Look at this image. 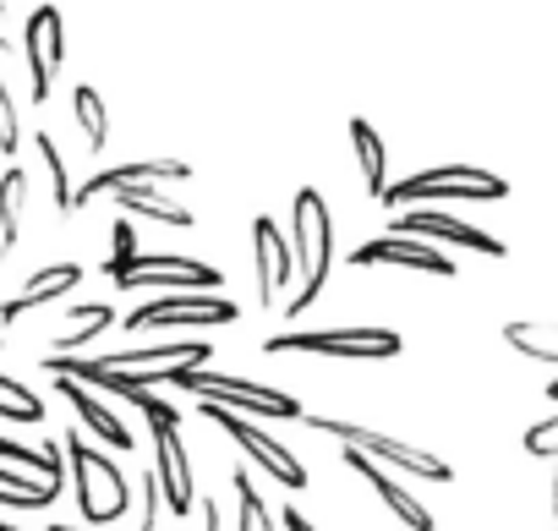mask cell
I'll return each mask as SVG.
<instances>
[{
    "label": "cell",
    "instance_id": "cell-1",
    "mask_svg": "<svg viewBox=\"0 0 558 531\" xmlns=\"http://www.w3.org/2000/svg\"><path fill=\"white\" fill-rule=\"evenodd\" d=\"M329 263H335V225H329V203L318 186H302L296 203H291V269L302 275V291L291 297V318L302 307L318 302L324 280H329Z\"/></svg>",
    "mask_w": 558,
    "mask_h": 531
},
{
    "label": "cell",
    "instance_id": "cell-2",
    "mask_svg": "<svg viewBox=\"0 0 558 531\" xmlns=\"http://www.w3.org/2000/svg\"><path fill=\"white\" fill-rule=\"evenodd\" d=\"M159 384H175V389H192L203 400H219L230 411H252V417H274V422H291L302 417L296 395H279L268 384H252V378H230V373H214L208 362H181V367H165Z\"/></svg>",
    "mask_w": 558,
    "mask_h": 531
},
{
    "label": "cell",
    "instance_id": "cell-3",
    "mask_svg": "<svg viewBox=\"0 0 558 531\" xmlns=\"http://www.w3.org/2000/svg\"><path fill=\"white\" fill-rule=\"evenodd\" d=\"M61 455H66V471L77 476V515L88 526H116L126 515V476H121V466L110 455H99L94 444H83L77 433L61 444Z\"/></svg>",
    "mask_w": 558,
    "mask_h": 531
},
{
    "label": "cell",
    "instance_id": "cell-4",
    "mask_svg": "<svg viewBox=\"0 0 558 531\" xmlns=\"http://www.w3.org/2000/svg\"><path fill=\"white\" fill-rule=\"evenodd\" d=\"M395 329H296V335H268V357H335V362H389L400 357Z\"/></svg>",
    "mask_w": 558,
    "mask_h": 531
},
{
    "label": "cell",
    "instance_id": "cell-5",
    "mask_svg": "<svg viewBox=\"0 0 558 531\" xmlns=\"http://www.w3.org/2000/svg\"><path fill=\"white\" fill-rule=\"evenodd\" d=\"M509 186H504V176H493V170H471V165H433V170H416V176H405V181H384V203H471V197H482V203H498Z\"/></svg>",
    "mask_w": 558,
    "mask_h": 531
},
{
    "label": "cell",
    "instance_id": "cell-6",
    "mask_svg": "<svg viewBox=\"0 0 558 531\" xmlns=\"http://www.w3.org/2000/svg\"><path fill=\"white\" fill-rule=\"evenodd\" d=\"M307 427H313V433H329V438H340V444H356V449L373 455L378 466H395V471H411V476H427V482H454V466H444L438 455L411 449V444H400V438H389V433H378V427L335 422V417H307Z\"/></svg>",
    "mask_w": 558,
    "mask_h": 531
},
{
    "label": "cell",
    "instance_id": "cell-7",
    "mask_svg": "<svg viewBox=\"0 0 558 531\" xmlns=\"http://www.w3.org/2000/svg\"><path fill=\"white\" fill-rule=\"evenodd\" d=\"M110 280L121 291H219L225 275L214 263L197 257H159V252H132L126 263H116Z\"/></svg>",
    "mask_w": 558,
    "mask_h": 531
},
{
    "label": "cell",
    "instance_id": "cell-8",
    "mask_svg": "<svg viewBox=\"0 0 558 531\" xmlns=\"http://www.w3.org/2000/svg\"><path fill=\"white\" fill-rule=\"evenodd\" d=\"M148 427H154V476H159V487H165V509H170V515H186V509L197 504V482H192V455H186L175 406L148 411Z\"/></svg>",
    "mask_w": 558,
    "mask_h": 531
},
{
    "label": "cell",
    "instance_id": "cell-9",
    "mask_svg": "<svg viewBox=\"0 0 558 531\" xmlns=\"http://www.w3.org/2000/svg\"><path fill=\"white\" fill-rule=\"evenodd\" d=\"M203 422H219V427H225V433H230V438H235V444H241V449H246L268 476H279L291 493H302V487H307V466H302L286 444H279L274 433H263L257 422H246L241 411H230V406H219V400H203Z\"/></svg>",
    "mask_w": 558,
    "mask_h": 531
},
{
    "label": "cell",
    "instance_id": "cell-10",
    "mask_svg": "<svg viewBox=\"0 0 558 531\" xmlns=\"http://www.w3.org/2000/svg\"><path fill=\"white\" fill-rule=\"evenodd\" d=\"M235 318H241V307L214 297V291H175V297L137 307L126 318V329L132 335H143V329H208V324H235Z\"/></svg>",
    "mask_w": 558,
    "mask_h": 531
},
{
    "label": "cell",
    "instance_id": "cell-11",
    "mask_svg": "<svg viewBox=\"0 0 558 531\" xmlns=\"http://www.w3.org/2000/svg\"><path fill=\"white\" fill-rule=\"evenodd\" d=\"M351 263L356 269H416V275H438V280L454 275V257L444 246H433L427 236H411V230H389V236L356 246Z\"/></svg>",
    "mask_w": 558,
    "mask_h": 531
},
{
    "label": "cell",
    "instance_id": "cell-12",
    "mask_svg": "<svg viewBox=\"0 0 558 531\" xmlns=\"http://www.w3.org/2000/svg\"><path fill=\"white\" fill-rule=\"evenodd\" d=\"M23 56H28V72H34V99H50L56 72H61V61H66V28H61V12H56V7H39V12L28 17Z\"/></svg>",
    "mask_w": 558,
    "mask_h": 531
},
{
    "label": "cell",
    "instance_id": "cell-13",
    "mask_svg": "<svg viewBox=\"0 0 558 531\" xmlns=\"http://www.w3.org/2000/svg\"><path fill=\"white\" fill-rule=\"evenodd\" d=\"M252 257H257V302L274 307L296 269H291V241H286V230H279L268 214L252 219Z\"/></svg>",
    "mask_w": 558,
    "mask_h": 531
},
{
    "label": "cell",
    "instance_id": "cell-14",
    "mask_svg": "<svg viewBox=\"0 0 558 531\" xmlns=\"http://www.w3.org/2000/svg\"><path fill=\"white\" fill-rule=\"evenodd\" d=\"M395 230H411V236H427V241H449V246H471L482 257H509V246L498 236H487V230H476V225H465L454 214H438V208H411V214H400Z\"/></svg>",
    "mask_w": 558,
    "mask_h": 531
},
{
    "label": "cell",
    "instance_id": "cell-15",
    "mask_svg": "<svg viewBox=\"0 0 558 531\" xmlns=\"http://www.w3.org/2000/svg\"><path fill=\"white\" fill-rule=\"evenodd\" d=\"M50 378H56V395H66V400H72V411L83 417V427H88L94 438H105V444H110V449H121V455L132 449V427H126V422H121V417H116V411H110V406H105L83 378H72V373H50Z\"/></svg>",
    "mask_w": 558,
    "mask_h": 531
},
{
    "label": "cell",
    "instance_id": "cell-16",
    "mask_svg": "<svg viewBox=\"0 0 558 531\" xmlns=\"http://www.w3.org/2000/svg\"><path fill=\"white\" fill-rule=\"evenodd\" d=\"M345 466H351L362 482H373V493L384 498V509H395L400 526H411V531H433V526H438V520H433V515H427V509H422V504H416V498H411V493H405V487H400L373 455H362L356 444H345Z\"/></svg>",
    "mask_w": 558,
    "mask_h": 531
},
{
    "label": "cell",
    "instance_id": "cell-17",
    "mask_svg": "<svg viewBox=\"0 0 558 531\" xmlns=\"http://www.w3.org/2000/svg\"><path fill=\"white\" fill-rule=\"evenodd\" d=\"M121 181H192V165L186 159H132V165H105L99 176H88L77 192H72V208H83V203H94L99 192H110V186H121Z\"/></svg>",
    "mask_w": 558,
    "mask_h": 531
},
{
    "label": "cell",
    "instance_id": "cell-18",
    "mask_svg": "<svg viewBox=\"0 0 558 531\" xmlns=\"http://www.w3.org/2000/svg\"><path fill=\"white\" fill-rule=\"evenodd\" d=\"M83 286V263H50V269H39L7 307H0V324H17L23 313H34V307H50V302H61L66 291H77Z\"/></svg>",
    "mask_w": 558,
    "mask_h": 531
},
{
    "label": "cell",
    "instance_id": "cell-19",
    "mask_svg": "<svg viewBox=\"0 0 558 531\" xmlns=\"http://www.w3.org/2000/svg\"><path fill=\"white\" fill-rule=\"evenodd\" d=\"M99 197H116V208L148 214V219L175 225V230H186V225H192V208H186V203H170L165 192H154V181H121V186H110V192H99Z\"/></svg>",
    "mask_w": 558,
    "mask_h": 531
},
{
    "label": "cell",
    "instance_id": "cell-20",
    "mask_svg": "<svg viewBox=\"0 0 558 531\" xmlns=\"http://www.w3.org/2000/svg\"><path fill=\"white\" fill-rule=\"evenodd\" d=\"M61 498V482L39 476L34 471H12V466H0V509H50Z\"/></svg>",
    "mask_w": 558,
    "mask_h": 531
},
{
    "label": "cell",
    "instance_id": "cell-21",
    "mask_svg": "<svg viewBox=\"0 0 558 531\" xmlns=\"http://www.w3.org/2000/svg\"><path fill=\"white\" fill-rule=\"evenodd\" d=\"M351 143H356V165H362V186H367V197H378L384 192V176H389V154H384V137L356 116L351 121Z\"/></svg>",
    "mask_w": 558,
    "mask_h": 531
},
{
    "label": "cell",
    "instance_id": "cell-22",
    "mask_svg": "<svg viewBox=\"0 0 558 531\" xmlns=\"http://www.w3.org/2000/svg\"><path fill=\"white\" fill-rule=\"evenodd\" d=\"M23 214H28V176L23 170H7V176H0V252L17 246Z\"/></svg>",
    "mask_w": 558,
    "mask_h": 531
},
{
    "label": "cell",
    "instance_id": "cell-23",
    "mask_svg": "<svg viewBox=\"0 0 558 531\" xmlns=\"http://www.w3.org/2000/svg\"><path fill=\"white\" fill-rule=\"evenodd\" d=\"M72 116H77V126H83L88 148H105V137H110V116H105V99H99V88L77 83V88H72Z\"/></svg>",
    "mask_w": 558,
    "mask_h": 531
},
{
    "label": "cell",
    "instance_id": "cell-24",
    "mask_svg": "<svg viewBox=\"0 0 558 531\" xmlns=\"http://www.w3.org/2000/svg\"><path fill=\"white\" fill-rule=\"evenodd\" d=\"M110 307L105 302H88V307H72L66 313V335H56V351H77L83 340H94V335H105L110 329Z\"/></svg>",
    "mask_w": 558,
    "mask_h": 531
},
{
    "label": "cell",
    "instance_id": "cell-25",
    "mask_svg": "<svg viewBox=\"0 0 558 531\" xmlns=\"http://www.w3.org/2000/svg\"><path fill=\"white\" fill-rule=\"evenodd\" d=\"M0 422H45V400L12 373H0Z\"/></svg>",
    "mask_w": 558,
    "mask_h": 531
},
{
    "label": "cell",
    "instance_id": "cell-26",
    "mask_svg": "<svg viewBox=\"0 0 558 531\" xmlns=\"http://www.w3.org/2000/svg\"><path fill=\"white\" fill-rule=\"evenodd\" d=\"M504 340H509V351H520L531 362H558V335L547 324H504Z\"/></svg>",
    "mask_w": 558,
    "mask_h": 531
},
{
    "label": "cell",
    "instance_id": "cell-27",
    "mask_svg": "<svg viewBox=\"0 0 558 531\" xmlns=\"http://www.w3.org/2000/svg\"><path fill=\"white\" fill-rule=\"evenodd\" d=\"M34 148H39V159L50 165V186H56V214H77V208H72V176H66V159H61L56 137H50V132H39V137H34Z\"/></svg>",
    "mask_w": 558,
    "mask_h": 531
},
{
    "label": "cell",
    "instance_id": "cell-28",
    "mask_svg": "<svg viewBox=\"0 0 558 531\" xmlns=\"http://www.w3.org/2000/svg\"><path fill=\"white\" fill-rule=\"evenodd\" d=\"M235 498H241V531H268V526H274V515H268V504L257 498L246 466H235Z\"/></svg>",
    "mask_w": 558,
    "mask_h": 531
},
{
    "label": "cell",
    "instance_id": "cell-29",
    "mask_svg": "<svg viewBox=\"0 0 558 531\" xmlns=\"http://www.w3.org/2000/svg\"><path fill=\"white\" fill-rule=\"evenodd\" d=\"M520 449H525V455H536V460L558 455V417H542V422H531V427H525V438H520Z\"/></svg>",
    "mask_w": 558,
    "mask_h": 531
},
{
    "label": "cell",
    "instance_id": "cell-30",
    "mask_svg": "<svg viewBox=\"0 0 558 531\" xmlns=\"http://www.w3.org/2000/svg\"><path fill=\"white\" fill-rule=\"evenodd\" d=\"M23 143V126H17V105L7 94V77H0V154H17Z\"/></svg>",
    "mask_w": 558,
    "mask_h": 531
},
{
    "label": "cell",
    "instance_id": "cell-31",
    "mask_svg": "<svg viewBox=\"0 0 558 531\" xmlns=\"http://www.w3.org/2000/svg\"><path fill=\"white\" fill-rule=\"evenodd\" d=\"M159 520H165V487H159V476L148 471V476H143V515H137V526L154 531Z\"/></svg>",
    "mask_w": 558,
    "mask_h": 531
},
{
    "label": "cell",
    "instance_id": "cell-32",
    "mask_svg": "<svg viewBox=\"0 0 558 531\" xmlns=\"http://www.w3.org/2000/svg\"><path fill=\"white\" fill-rule=\"evenodd\" d=\"M0 460H12V466H39V476H45V444L34 449V444H17V438H0ZM56 482V476H50Z\"/></svg>",
    "mask_w": 558,
    "mask_h": 531
},
{
    "label": "cell",
    "instance_id": "cell-33",
    "mask_svg": "<svg viewBox=\"0 0 558 531\" xmlns=\"http://www.w3.org/2000/svg\"><path fill=\"white\" fill-rule=\"evenodd\" d=\"M110 246H116V252H110V263H105V275L116 269V263H126V257L137 252V236H132V225H126V219H116V230H110Z\"/></svg>",
    "mask_w": 558,
    "mask_h": 531
},
{
    "label": "cell",
    "instance_id": "cell-34",
    "mask_svg": "<svg viewBox=\"0 0 558 531\" xmlns=\"http://www.w3.org/2000/svg\"><path fill=\"white\" fill-rule=\"evenodd\" d=\"M0 50H7V34H0Z\"/></svg>",
    "mask_w": 558,
    "mask_h": 531
},
{
    "label": "cell",
    "instance_id": "cell-35",
    "mask_svg": "<svg viewBox=\"0 0 558 531\" xmlns=\"http://www.w3.org/2000/svg\"><path fill=\"white\" fill-rule=\"evenodd\" d=\"M0 531H7V520H0Z\"/></svg>",
    "mask_w": 558,
    "mask_h": 531
},
{
    "label": "cell",
    "instance_id": "cell-36",
    "mask_svg": "<svg viewBox=\"0 0 558 531\" xmlns=\"http://www.w3.org/2000/svg\"><path fill=\"white\" fill-rule=\"evenodd\" d=\"M0 7H7V0H0Z\"/></svg>",
    "mask_w": 558,
    "mask_h": 531
}]
</instances>
